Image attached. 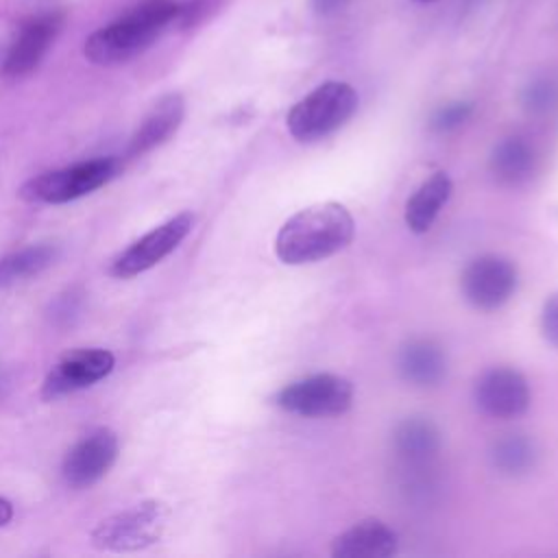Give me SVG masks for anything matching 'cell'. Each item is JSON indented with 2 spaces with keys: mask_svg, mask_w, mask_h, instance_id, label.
<instances>
[{
  "mask_svg": "<svg viewBox=\"0 0 558 558\" xmlns=\"http://www.w3.org/2000/svg\"><path fill=\"white\" fill-rule=\"evenodd\" d=\"M183 116H185V100L181 94H166L163 98H159L148 111V116L142 120L137 131L133 133L129 142V155L137 157L168 142L181 126Z\"/></svg>",
  "mask_w": 558,
  "mask_h": 558,
  "instance_id": "5bb4252c",
  "label": "cell"
},
{
  "mask_svg": "<svg viewBox=\"0 0 558 558\" xmlns=\"http://www.w3.org/2000/svg\"><path fill=\"white\" fill-rule=\"evenodd\" d=\"M57 257V248L50 244H37L22 248L13 255L0 259V283H11L15 279H24L48 268Z\"/></svg>",
  "mask_w": 558,
  "mask_h": 558,
  "instance_id": "ffe728a7",
  "label": "cell"
},
{
  "mask_svg": "<svg viewBox=\"0 0 558 558\" xmlns=\"http://www.w3.org/2000/svg\"><path fill=\"white\" fill-rule=\"evenodd\" d=\"M536 166V153L530 142L523 137H504L495 144L488 168L493 177L504 185H521L525 183Z\"/></svg>",
  "mask_w": 558,
  "mask_h": 558,
  "instance_id": "e0dca14e",
  "label": "cell"
},
{
  "mask_svg": "<svg viewBox=\"0 0 558 558\" xmlns=\"http://www.w3.org/2000/svg\"><path fill=\"white\" fill-rule=\"evenodd\" d=\"M181 4L174 0H148L122 17L94 31L85 41V57L96 65H118L142 54L174 22Z\"/></svg>",
  "mask_w": 558,
  "mask_h": 558,
  "instance_id": "7a4b0ae2",
  "label": "cell"
},
{
  "mask_svg": "<svg viewBox=\"0 0 558 558\" xmlns=\"http://www.w3.org/2000/svg\"><path fill=\"white\" fill-rule=\"evenodd\" d=\"M473 401L482 414L508 421L527 412L532 392L527 379L517 368L493 366L475 379Z\"/></svg>",
  "mask_w": 558,
  "mask_h": 558,
  "instance_id": "9c48e42d",
  "label": "cell"
},
{
  "mask_svg": "<svg viewBox=\"0 0 558 558\" xmlns=\"http://www.w3.org/2000/svg\"><path fill=\"white\" fill-rule=\"evenodd\" d=\"M355 109L357 92L344 81H327L292 105L286 124L296 142H318L344 126Z\"/></svg>",
  "mask_w": 558,
  "mask_h": 558,
  "instance_id": "3957f363",
  "label": "cell"
},
{
  "mask_svg": "<svg viewBox=\"0 0 558 558\" xmlns=\"http://www.w3.org/2000/svg\"><path fill=\"white\" fill-rule=\"evenodd\" d=\"M541 331L545 340L558 349V292H554L543 305Z\"/></svg>",
  "mask_w": 558,
  "mask_h": 558,
  "instance_id": "603a6c76",
  "label": "cell"
},
{
  "mask_svg": "<svg viewBox=\"0 0 558 558\" xmlns=\"http://www.w3.org/2000/svg\"><path fill=\"white\" fill-rule=\"evenodd\" d=\"M399 547L397 532L379 519H364L331 543L333 558H388L395 556Z\"/></svg>",
  "mask_w": 558,
  "mask_h": 558,
  "instance_id": "4fadbf2b",
  "label": "cell"
},
{
  "mask_svg": "<svg viewBox=\"0 0 558 558\" xmlns=\"http://www.w3.org/2000/svg\"><path fill=\"white\" fill-rule=\"evenodd\" d=\"M118 458V436L100 427L81 438L68 453L61 466L63 480L72 488H85L96 484Z\"/></svg>",
  "mask_w": 558,
  "mask_h": 558,
  "instance_id": "8fae6325",
  "label": "cell"
},
{
  "mask_svg": "<svg viewBox=\"0 0 558 558\" xmlns=\"http://www.w3.org/2000/svg\"><path fill=\"white\" fill-rule=\"evenodd\" d=\"M194 216L190 211H181L166 220L163 225L155 227L137 242H133L118 259L111 264V275L118 279L135 277L155 264H159L166 255H170L192 231Z\"/></svg>",
  "mask_w": 558,
  "mask_h": 558,
  "instance_id": "ba28073f",
  "label": "cell"
},
{
  "mask_svg": "<svg viewBox=\"0 0 558 558\" xmlns=\"http://www.w3.org/2000/svg\"><path fill=\"white\" fill-rule=\"evenodd\" d=\"M120 172V161L116 157H98L89 161H78L74 166L44 172L20 187V196L28 203L59 205L76 201L105 183H109Z\"/></svg>",
  "mask_w": 558,
  "mask_h": 558,
  "instance_id": "277c9868",
  "label": "cell"
},
{
  "mask_svg": "<svg viewBox=\"0 0 558 558\" xmlns=\"http://www.w3.org/2000/svg\"><path fill=\"white\" fill-rule=\"evenodd\" d=\"M453 192V183L447 172H434L427 177L414 194L405 201L403 209V220L410 231L414 233H425L432 229L434 220L438 218L440 209L447 205L449 196Z\"/></svg>",
  "mask_w": 558,
  "mask_h": 558,
  "instance_id": "2e32d148",
  "label": "cell"
},
{
  "mask_svg": "<svg viewBox=\"0 0 558 558\" xmlns=\"http://www.w3.org/2000/svg\"><path fill=\"white\" fill-rule=\"evenodd\" d=\"M418 2H432V0H418Z\"/></svg>",
  "mask_w": 558,
  "mask_h": 558,
  "instance_id": "484cf974",
  "label": "cell"
},
{
  "mask_svg": "<svg viewBox=\"0 0 558 558\" xmlns=\"http://www.w3.org/2000/svg\"><path fill=\"white\" fill-rule=\"evenodd\" d=\"M523 109L532 116H547L558 107V83L554 78H536L532 81L521 96Z\"/></svg>",
  "mask_w": 558,
  "mask_h": 558,
  "instance_id": "44dd1931",
  "label": "cell"
},
{
  "mask_svg": "<svg viewBox=\"0 0 558 558\" xmlns=\"http://www.w3.org/2000/svg\"><path fill=\"white\" fill-rule=\"evenodd\" d=\"M517 266L495 253L480 255L466 264L460 277L464 299L477 310L501 307L517 290Z\"/></svg>",
  "mask_w": 558,
  "mask_h": 558,
  "instance_id": "52a82bcc",
  "label": "cell"
},
{
  "mask_svg": "<svg viewBox=\"0 0 558 558\" xmlns=\"http://www.w3.org/2000/svg\"><path fill=\"white\" fill-rule=\"evenodd\" d=\"M351 211L333 201L314 203L290 216L277 231L275 253L283 264L299 266L327 259L353 240Z\"/></svg>",
  "mask_w": 558,
  "mask_h": 558,
  "instance_id": "6da1fadb",
  "label": "cell"
},
{
  "mask_svg": "<svg viewBox=\"0 0 558 558\" xmlns=\"http://www.w3.org/2000/svg\"><path fill=\"white\" fill-rule=\"evenodd\" d=\"M275 403L290 414L307 418L336 416L351 408L353 384L333 373H316L283 386L275 395Z\"/></svg>",
  "mask_w": 558,
  "mask_h": 558,
  "instance_id": "8992f818",
  "label": "cell"
},
{
  "mask_svg": "<svg viewBox=\"0 0 558 558\" xmlns=\"http://www.w3.org/2000/svg\"><path fill=\"white\" fill-rule=\"evenodd\" d=\"M11 519H13V506L9 499L0 497V527L7 525Z\"/></svg>",
  "mask_w": 558,
  "mask_h": 558,
  "instance_id": "d4e9b609",
  "label": "cell"
},
{
  "mask_svg": "<svg viewBox=\"0 0 558 558\" xmlns=\"http://www.w3.org/2000/svg\"><path fill=\"white\" fill-rule=\"evenodd\" d=\"M59 26H61V17L57 13L37 15L28 20L20 28V35L9 48V54L4 59V74L24 76L31 70H35L44 59V54L48 52Z\"/></svg>",
  "mask_w": 558,
  "mask_h": 558,
  "instance_id": "7c38bea8",
  "label": "cell"
},
{
  "mask_svg": "<svg viewBox=\"0 0 558 558\" xmlns=\"http://www.w3.org/2000/svg\"><path fill=\"white\" fill-rule=\"evenodd\" d=\"M116 366V357L107 349H76L63 355L41 384V399L52 401L63 395L89 388L105 379Z\"/></svg>",
  "mask_w": 558,
  "mask_h": 558,
  "instance_id": "30bf717a",
  "label": "cell"
},
{
  "mask_svg": "<svg viewBox=\"0 0 558 558\" xmlns=\"http://www.w3.org/2000/svg\"><path fill=\"white\" fill-rule=\"evenodd\" d=\"M473 113V105L471 102H451L440 107L434 118H432V129L438 133H449L458 126H462L469 116Z\"/></svg>",
  "mask_w": 558,
  "mask_h": 558,
  "instance_id": "7402d4cb",
  "label": "cell"
},
{
  "mask_svg": "<svg viewBox=\"0 0 558 558\" xmlns=\"http://www.w3.org/2000/svg\"><path fill=\"white\" fill-rule=\"evenodd\" d=\"M168 506L142 501L129 510L102 519L92 530V545L102 551H140L157 543L166 530Z\"/></svg>",
  "mask_w": 558,
  "mask_h": 558,
  "instance_id": "5b68a950",
  "label": "cell"
},
{
  "mask_svg": "<svg viewBox=\"0 0 558 558\" xmlns=\"http://www.w3.org/2000/svg\"><path fill=\"white\" fill-rule=\"evenodd\" d=\"M310 2L318 15H333L342 11L351 0H310Z\"/></svg>",
  "mask_w": 558,
  "mask_h": 558,
  "instance_id": "cb8c5ba5",
  "label": "cell"
},
{
  "mask_svg": "<svg viewBox=\"0 0 558 558\" xmlns=\"http://www.w3.org/2000/svg\"><path fill=\"white\" fill-rule=\"evenodd\" d=\"M397 371L408 384L429 388L447 375V355L434 340L416 338L399 349Z\"/></svg>",
  "mask_w": 558,
  "mask_h": 558,
  "instance_id": "9a60e30c",
  "label": "cell"
},
{
  "mask_svg": "<svg viewBox=\"0 0 558 558\" xmlns=\"http://www.w3.org/2000/svg\"><path fill=\"white\" fill-rule=\"evenodd\" d=\"M395 449L397 453L414 464H423L434 458L440 449V432L438 427L421 416L405 418L395 429Z\"/></svg>",
  "mask_w": 558,
  "mask_h": 558,
  "instance_id": "ac0fdd59",
  "label": "cell"
},
{
  "mask_svg": "<svg viewBox=\"0 0 558 558\" xmlns=\"http://www.w3.org/2000/svg\"><path fill=\"white\" fill-rule=\"evenodd\" d=\"M490 462L504 475H523L536 462V447L523 434H506L493 442Z\"/></svg>",
  "mask_w": 558,
  "mask_h": 558,
  "instance_id": "d6986e66",
  "label": "cell"
}]
</instances>
